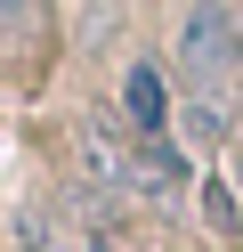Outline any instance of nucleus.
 Listing matches in <instances>:
<instances>
[{
    "label": "nucleus",
    "mask_w": 243,
    "mask_h": 252,
    "mask_svg": "<svg viewBox=\"0 0 243 252\" xmlns=\"http://www.w3.org/2000/svg\"><path fill=\"white\" fill-rule=\"evenodd\" d=\"M32 17H41V0H0V41H16Z\"/></svg>",
    "instance_id": "5"
},
{
    "label": "nucleus",
    "mask_w": 243,
    "mask_h": 252,
    "mask_svg": "<svg viewBox=\"0 0 243 252\" xmlns=\"http://www.w3.org/2000/svg\"><path fill=\"white\" fill-rule=\"evenodd\" d=\"M16 252H49V220H41V212L16 220Z\"/></svg>",
    "instance_id": "6"
},
{
    "label": "nucleus",
    "mask_w": 243,
    "mask_h": 252,
    "mask_svg": "<svg viewBox=\"0 0 243 252\" xmlns=\"http://www.w3.org/2000/svg\"><path fill=\"white\" fill-rule=\"evenodd\" d=\"M235 179H243V163H235Z\"/></svg>",
    "instance_id": "7"
},
{
    "label": "nucleus",
    "mask_w": 243,
    "mask_h": 252,
    "mask_svg": "<svg viewBox=\"0 0 243 252\" xmlns=\"http://www.w3.org/2000/svg\"><path fill=\"white\" fill-rule=\"evenodd\" d=\"M178 82H187V130L227 138L243 106V17L227 0H194L178 25Z\"/></svg>",
    "instance_id": "1"
},
{
    "label": "nucleus",
    "mask_w": 243,
    "mask_h": 252,
    "mask_svg": "<svg viewBox=\"0 0 243 252\" xmlns=\"http://www.w3.org/2000/svg\"><path fill=\"white\" fill-rule=\"evenodd\" d=\"M203 220H211V228H219V236H235V228H243V212H235V195H227L219 179L203 187Z\"/></svg>",
    "instance_id": "4"
},
{
    "label": "nucleus",
    "mask_w": 243,
    "mask_h": 252,
    "mask_svg": "<svg viewBox=\"0 0 243 252\" xmlns=\"http://www.w3.org/2000/svg\"><path fill=\"white\" fill-rule=\"evenodd\" d=\"M122 187H130V195H154V203H178V195H187V155H178L170 147V138H130V147H122Z\"/></svg>",
    "instance_id": "2"
},
{
    "label": "nucleus",
    "mask_w": 243,
    "mask_h": 252,
    "mask_svg": "<svg viewBox=\"0 0 243 252\" xmlns=\"http://www.w3.org/2000/svg\"><path fill=\"white\" fill-rule=\"evenodd\" d=\"M122 106H130V130L170 138V73H162L154 57H138V65L122 73Z\"/></svg>",
    "instance_id": "3"
}]
</instances>
